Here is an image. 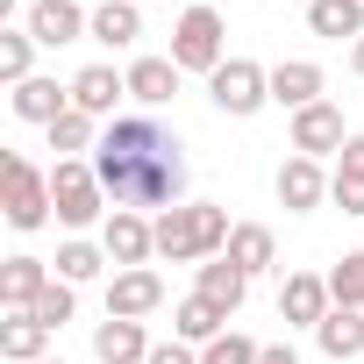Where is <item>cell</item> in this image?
<instances>
[{
    "label": "cell",
    "instance_id": "cell-23",
    "mask_svg": "<svg viewBox=\"0 0 364 364\" xmlns=\"http://www.w3.org/2000/svg\"><path fill=\"white\" fill-rule=\"evenodd\" d=\"M43 343H50V328L36 314H8V328H0V357L8 364H43Z\"/></svg>",
    "mask_w": 364,
    "mask_h": 364
},
{
    "label": "cell",
    "instance_id": "cell-33",
    "mask_svg": "<svg viewBox=\"0 0 364 364\" xmlns=\"http://www.w3.org/2000/svg\"><path fill=\"white\" fill-rule=\"evenodd\" d=\"M150 364H200V357H193V343H178V336H171V343L150 350Z\"/></svg>",
    "mask_w": 364,
    "mask_h": 364
},
{
    "label": "cell",
    "instance_id": "cell-18",
    "mask_svg": "<svg viewBox=\"0 0 364 364\" xmlns=\"http://www.w3.org/2000/svg\"><path fill=\"white\" fill-rule=\"evenodd\" d=\"M171 93H178V65H171V58H136V65H129V100L164 107Z\"/></svg>",
    "mask_w": 364,
    "mask_h": 364
},
{
    "label": "cell",
    "instance_id": "cell-13",
    "mask_svg": "<svg viewBox=\"0 0 364 364\" xmlns=\"http://www.w3.org/2000/svg\"><path fill=\"white\" fill-rule=\"evenodd\" d=\"M150 336H143V321H122V314H107L100 328H93V357L100 364H150Z\"/></svg>",
    "mask_w": 364,
    "mask_h": 364
},
{
    "label": "cell",
    "instance_id": "cell-8",
    "mask_svg": "<svg viewBox=\"0 0 364 364\" xmlns=\"http://www.w3.org/2000/svg\"><path fill=\"white\" fill-rule=\"evenodd\" d=\"M107 257H114L122 272L150 264V257H157V222H143L136 208H114V215H107Z\"/></svg>",
    "mask_w": 364,
    "mask_h": 364
},
{
    "label": "cell",
    "instance_id": "cell-37",
    "mask_svg": "<svg viewBox=\"0 0 364 364\" xmlns=\"http://www.w3.org/2000/svg\"><path fill=\"white\" fill-rule=\"evenodd\" d=\"M300 8H314V0H300Z\"/></svg>",
    "mask_w": 364,
    "mask_h": 364
},
{
    "label": "cell",
    "instance_id": "cell-9",
    "mask_svg": "<svg viewBox=\"0 0 364 364\" xmlns=\"http://www.w3.org/2000/svg\"><path fill=\"white\" fill-rule=\"evenodd\" d=\"M164 307V279L150 272V264H136V272H114V286H107V314H122V321H143V314H157Z\"/></svg>",
    "mask_w": 364,
    "mask_h": 364
},
{
    "label": "cell",
    "instance_id": "cell-10",
    "mask_svg": "<svg viewBox=\"0 0 364 364\" xmlns=\"http://www.w3.org/2000/svg\"><path fill=\"white\" fill-rule=\"evenodd\" d=\"M328 307H336V293H328V279H314V272H293L286 293H279V321H293V328H321Z\"/></svg>",
    "mask_w": 364,
    "mask_h": 364
},
{
    "label": "cell",
    "instance_id": "cell-11",
    "mask_svg": "<svg viewBox=\"0 0 364 364\" xmlns=\"http://www.w3.org/2000/svg\"><path fill=\"white\" fill-rule=\"evenodd\" d=\"M29 36L43 50H58V43L93 36V15H79V0H36V8H29Z\"/></svg>",
    "mask_w": 364,
    "mask_h": 364
},
{
    "label": "cell",
    "instance_id": "cell-12",
    "mask_svg": "<svg viewBox=\"0 0 364 364\" xmlns=\"http://www.w3.org/2000/svg\"><path fill=\"white\" fill-rule=\"evenodd\" d=\"M343 143H350V136H343V107L314 100V107L293 114V150H300V157H328V150H343Z\"/></svg>",
    "mask_w": 364,
    "mask_h": 364
},
{
    "label": "cell",
    "instance_id": "cell-4",
    "mask_svg": "<svg viewBox=\"0 0 364 364\" xmlns=\"http://www.w3.org/2000/svg\"><path fill=\"white\" fill-rule=\"evenodd\" d=\"M222 36H229V29H222L215 8H186V15H178V29H171V65L215 79V72L229 65V58H222Z\"/></svg>",
    "mask_w": 364,
    "mask_h": 364
},
{
    "label": "cell",
    "instance_id": "cell-38",
    "mask_svg": "<svg viewBox=\"0 0 364 364\" xmlns=\"http://www.w3.org/2000/svg\"><path fill=\"white\" fill-rule=\"evenodd\" d=\"M43 364H58V357H43Z\"/></svg>",
    "mask_w": 364,
    "mask_h": 364
},
{
    "label": "cell",
    "instance_id": "cell-15",
    "mask_svg": "<svg viewBox=\"0 0 364 364\" xmlns=\"http://www.w3.org/2000/svg\"><path fill=\"white\" fill-rule=\"evenodd\" d=\"M122 93H129V72H114V65H86V72L72 79V107H79V114H93V122H100V114H114V100H122Z\"/></svg>",
    "mask_w": 364,
    "mask_h": 364
},
{
    "label": "cell",
    "instance_id": "cell-16",
    "mask_svg": "<svg viewBox=\"0 0 364 364\" xmlns=\"http://www.w3.org/2000/svg\"><path fill=\"white\" fill-rule=\"evenodd\" d=\"M321 86H328V79H321V65H307V58L272 65V100H279V107H293V114H300V107H314V100H321Z\"/></svg>",
    "mask_w": 364,
    "mask_h": 364
},
{
    "label": "cell",
    "instance_id": "cell-3",
    "mask_svg": "<svg viewBox=\"0 0 364 364\" xmlns=\"http://www.w3.org/2000/svg\"><path fill=\"white\" fill-rule=\"evenodd\" d=\"M50 208H58L65 229H93L107 215V186H100V171L86 157H58L50 164Z\"/></svg>",
    "mask_w": 364,
    "mask_h": 364
},
{
    "label": "cell",
    "instance_id": "cell-24",
    "mask_svg": "<svg viewBox=\"0 0 364 364\" xmlns=\"http://www.w3.org/2000/svg\"><path fill=\"white\" fill-rule=\"evenodd\" d=\"M222 321H229V314H222L215 300H200V293H193V300H178V314H171L178 343H215V336H229Z\"/></svg>",
    "mask_w": 364,
    "mask_h": 364
},
{
    "label": "cell",
    "instance_id": "cell-17",
    "mask_svg": "<svg viewBox=\"0 0 364 364\" xmlns=\"http://www.w3.org/2000/svg\"><path fill=\"white\" fill-rule=\"evenodd\" d=\"M15 114L50 129L58 114H72V86H58V79H22V86H15Z\"/></svg>",
    "mask_w": 364,
    "mask_h": 364
},
{
    "label": "cell",
    "instance_id": "cell-28",
    "mask_svg": "<svg viewBox=\"0 0 364 364\" xmlns=\"http://www.w3.org/2000/svg\"><path fill=\"white\" fill-rule=\"evenodd\" d=\"M29 50H36V36H29V29H0V79H8V86L36 79V72H29Z\"/></svg>",
    "mask_w": 364,
    "mask_h": 364
},
{
    "label": "cell",
    "instance_id": "cell-7",
    "mask_svg": "<svg viewBox=\"0 0 364 364\" xmlns=\"http://www.w3.org/2000/svg\"><path fill=\"white\" fill-rule=\"evenodd\" d=\"M328 186H336V178L321 171V157H300V150H293V157L279 164V208H286V215L321 208V200H328Z\"/></svg>",
    "mask_w": 364,
    "mask_h": 364
},
{
    "label": "cell",
    "instance_id": "cell-19",
    "mask_svg": "<svg viewBox=\"0 0 364 364\" xmlns=\"http://www.w3.org/2000/svg\"><path fill=\"white\" fill-rule=\"evenodd\" d=\"M193 293H200V300H215L222 314H236V307H243V293H250V272H236L229 257H208V264H200V286H193Z\"/></svg>",
    "mask_w": 364,
    "mask_h": 364
},
{
    "label": "cell",
    "instance_id": "cell-25",
    "mask_svg": "<svg viewBox=\"0 0 364 364\" xmlns=\"http://www.w3.org/2000/svg\"><path fill=\"white\" fill-rule=\"evenodd\" d=\"M222 257H229L236 272H250V279H257V272L272 264V229H264V222H236V236H229V250H222Z\"/></svg>",
    "mask_w": 364,
    "mask_h": 364
},
{
    "label": "cell",
    "instance_id": "cell-29",
    "mask_svg": "<svg viewBox=\"0 0 364 364\" xmlns=\"http://www.w3.org/2000/svg\"><path fill=\"white\" fill-rule=\"evenodd\" d=\"M328 293L336 307H364V250H343V264L328 272Z\"/></svg>",
    "mask_w": 364,
    "mask_h": 364
},
{
    "label": "cell",
    "instance_id": "cell-30",
    "mask_svg": "<svg viewBox=\"0 0 364 364\" xmlns=\"http://www.w3.org/2000/svg\"><path fill=\"white\" fill-rule=\"evenodd\" d=\"M72 307H79V293H72V286H65V279H50V293H43V300H36V321H43V328H50V336H58V328H65V321H72Z\"/></svg>",
    "mask_w": 364,
    "mask_h": 364
},
{
    "label": "cell",
    "instance_id": "cell-36",
    "mask_svg": "<svg viewBox=\"0 0 364 364\" xmlns=\"http://www.w3.org/2000/svg\"><path fill=\"white\" fill-rule=\"evenodd\" d=\"M350 65H357V79H364V36H357V50H350Z\"/></svg>",
    "mask_w": 364,
    "mask_h": 364
},
{
    "label": "cell",
    "instance_id": "cell-35",
    "mask_svg": "<svg viewBox=\"0 0 364 364\" xmlns=\"http://www.w3.org/2000/svg\"><path fill=\"white\" fill-rule=\"evenodd\" d=\"M257 364H300V350H293V343H264V350H257Z\"/></svg>",
    "mask_w": 364,
    "mask_h": 364
},
{
    "label": "cell",
    "instance_id": "cell-34",
    "mask_svg": "<svg viewBox=\"0 0 364 364\" xmlns=\"http://www.w3.org/2000/svg\"><path fill=\"white\" fill-rule=\"evenodd\" d=\"M336 171H343V178H364V136L343 143V164H336Z\"/></svg>",
    "mask_w": 364,
    "mask_h": 364
},
{
    "label": "cell",
    "instance_id": "cell-14",
    "mask_svg": "<svg viewBox=\"0 0 364 364\" xmlns=\"http://www.w3.org/2000/svg\"><path fill=\"white\" fill-rule=\"evenodd\" d=\"M43 293H50L43 257H8V264H0V300H8V314H36Z\"/></svg>",
    "mask_w": 364,
    "mask_h": 364
},
{
    "label": "cell",
    "instance_id": "cell-6",
    "mask_svg": "<svg viewBox=\"0 0 364 364\" xmlns=\"http://www.w3.org/2000/svg\"><path fill=\"white\" fill-rule=\"evenodd\" d=\"M208 86H215V107H222V114H236V122H243V114H257V107L272 100V72H264V65H250V58H229Z\"/></svg>",
    "mask_w": 364,
    "mask_h": 364
},
{
    "label": "cell",
    "instance_id": "cell-26",
    "mask_svg": "<svg viewBox=\"0 0 364 364\" xmlns=\"http://www.w3.org/2000/svg\"><path fill=\"white\" fill-rule=\"evenodd\" d=\"M50 150H58V157L100 150V143H93V114H79V107H72V114H58V122H50Z\"/></svg>",
    "mask_w": 364,
    "mask_h": 364
},
{
    "label": "cell",
    "instance_id": "cell-1",
    "mask_svg": "<svg viewBox=\"0 0 364 364\" xmlns=\"http://www.w3.org/2000/svg\"><path fill=\"white\" fill-rule=\"evenodd\" d=\"M93 171H100V186L114 208H186L178 193H186V143H178L164 122L150 114H122L100 150H93Z\"/></svg>",
    "mask_w": 364,
    "mask_h": 364
},
{
    "label": "cell",
    "instance_id": "cell-5",
    "mask_svg": "<svg viewBox=\"0 0 364 364\" xmlns=\"http://www.w3.org/2000/svg\"><path fill=\"white\" fill-rule=\"evenodd\" d=\"M0 208H8L15 229H43L50 222V178L29 157H8V164H0Z\"/></svg>",
    "mask_w": 364,
    "mask_h": 364
},
{
    "label": "cell",
    "instance_id": "cell-20",
    "mask_svg": "<svg viewBox=\"0 0 364 364\" xmlns=\"http://www.w3.org/2000/svg\"><path fill=\"white\" fill-rule=\"evenodd\" d=\"M314 343H321V357H357L364 350V307H328V321L314 328Z\"/></svg>",
    "mask_w": 364,
    "mask_h": 364
},
{
    "label": "cell",
    "instance_id": "cell-27",
    "mask_svg": "<svg viewBox=\"0 0 364 364\" xmlns=\"http://www.w3.org/2000/svg\"><path fill=\"white\" fill-rule=\"evenodd\" d=\"M100 264H114V257H107V250H93V243H65V250H58V279H65V286L100 279Z\"/></svg>",
    "mask_w": 364,
    "mask_h": 364
},
{
    "label": "cell",
    "instance_id": "cell-21",
    "mask_svg": "<svg viewBox=\"0 0 364 364\" xmlns=\"http://www.w3.org/2000/svg\"><path fill=\"white\" fill-rule=\"evenodd\" d=\"M136 36H143L136 0H100V8H93V43H107V50H129Z\"/></svg>",
    "mask_w": 364,
    "mask_h": 364
},
{
    "label": "cell",
    "instance_id": "cell-32",
    "mask_svg": "<svg viewBox=\"0 0 364 364\" xmlns=\"http://www.w3.org/2000/svg\"><path fill=\"white\" fill-rule=\"evenodd\" d=\"M328 200H336L343 215H364V178H343V171H336V186H328Z\"/></svg>",
    "mask_w": 364,
    "mask_h": 364
},
{
    "label": "cell",
    "instance_id": "cell-31",
    "mask_svg": "<svg viewBox=\"0 0 364 364\" xmlns=\"http://www.w3.org/2000/svg\"><path fill=\"white\" fill-rule=\"evenodd\" d=\"M257 350H264V343H250V336L229 328V336H215V343L200 350V364H257Z\"/></svg>",
    "mask_w": 364,
    "mask_h": 364
},
{
    "label": "cell",
    "instance_id": "cell-2",
    "mask_svg": "<svg viewBox=\"0 0 364 364\" xmlns=\"http://www.w3.org/2000/svg\"><path fill=\"white\" fill-rule=\"evenodd\" d=\"M229 215L215 208V200H186V208H164L157 215V257H171V264H208V257H222L229 250Z\"/></svg>",
    "mask_w": 364,
    "mask_h": 364
},
{
    "label": "cell",
    "instance_id": "cell-22",
    "mask_svg": "<svg viewBox=\"0 0 364 364\" xmlns=\"http://www.w3.org/2000/svg\"><path fill=\"white\" fill-rule=\"evenodd\" d=\"M307 29L343 43V36H364V0H314L307 8Z\"/></svg>",
    "mask_w": 364,
    "mask_h": 364
}]
</instances>
